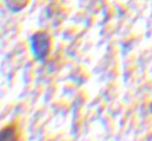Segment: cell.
Masks as SVG:
<instances>
[{
	"instance_id": "6da1fadb",
	"label": "cell",
	"mask_w": 152,
	"mask_h": 141,
	"mask_svg": "<svg viewBox=\"0 0 152 141\" xmlns=\"http://www.w3.org/2000/svg\"><path fill=\"white\" fill-rule=\"evenodd\" d=\"M52 49V36L47 30H39L30 38V50L34 58L44 62Z\"/></svg>"
},
{
	"instance_id": "7a4b0ae2",
	"label": "cell",
	"mask_w": 152,
	"mask_h": 141,
	"mask_svg": "<svg viewBox=\"0 0 152 141\" xmlns=\"http://www.w3.org/2000/svg\"><path fill=\"white\" fill-rule=\"evenodd\" d=\"M20 138L19 124L17 122H12L1 129L0 140L1 141H17Z\"/></svg>"
},
{
	"instance_id": "3957f363",
	"label": "cell",
	"mask_w": 152,
	"mask_h": 141,
	"mask_svg": "<svg viewBox=\"0 0 152 141\" xmlns=\"http://www.w3.org/2000/svg\"><path fill=\"white\" fill-rule=\"evenodd\" d=\"M7 9L12 13H20L28 7L31 0H3Z\"/></svg>"
}]
</instances>
